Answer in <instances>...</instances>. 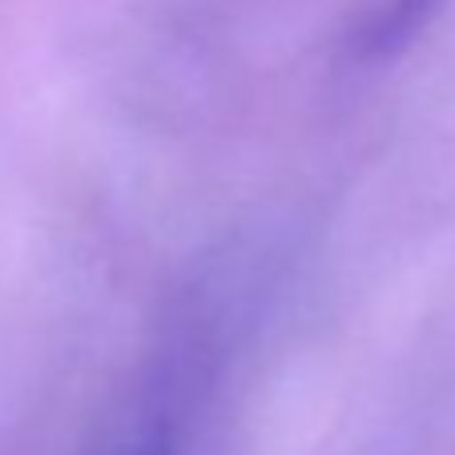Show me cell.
<instances>
[{"instance_id": "cell-1", "label": "cell", "mask_w": 455, "mask_h": 455, "mask_svg": "<svg viewBox=\"0 0 455 455\" xmlns=\"http://www.w3.org/2000/svg\"><path fill=\"white\" fill-rule=\"evenodd\" d=\"M439 4H443V0H387L383 17H379V44H383V49L403 44L407 36H415L427 25Z\"/></svg>"}, {"instance_id": "cell-2", "label": "cell", "mask_w": 455, "mask_h": 455, "mask_svg": "<svg viewBox=\"0 0 455 455\" xmlns=\"http://www.w3.org/2000/svg\"><path fill=\"white\" fill-rule=\"evenodd\" d=\"M129 455H170V443H162V439H149V443L133 447Z\"/></svg>"}]
</instances>
